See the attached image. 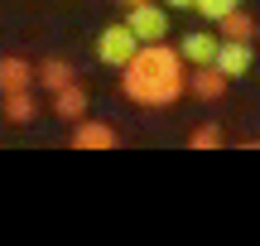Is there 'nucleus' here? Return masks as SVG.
Returning <instances> with one entry per match:
<instances>
[{"label": "nucleus", "mask_w": 260, "mask_h": 246, "mask_svg": "<svg viewBox=\"0 0 260 246\" xmlns=\"http://www.w3.org/2000/svg\"><path fill=\"white\" fill-rule=\"evenodd\" d=\"M183 92H188V58L178 48H169L164 39L159 44H140V53L121 68V97L145 106V111L174 106Z\"/></svg>", "instance_id": "f257e3e1"}, {"label": "nucleus", "mask_w": 260, "mask_h": 246, "mask_svg": "<svg viewBox=\"0 0 260 246\" xmlns=\"http://www.w3.org/2000/svg\"><path fill=\"white\" fill-rule=\"evenodd\" d=\"M135 53H140V34L125 24V19L121 24H106L102 34H96V58H102L106 68H125Z\"/></svg>", "instance_id": "f03ea898"}, {"label": "nucleus", "mask_w": 260, "mask_h": 246, "mask_svg": "<svg viewBox=\"0 0 260 246\" xmlns=\"http://www.w3.org/2000/svg\"><path fill=\"white\" fill-rule=\"evenodd\" d=\"M125 24L140 34V44H159V39H169V5H159V0L125 5Z\"/></svg>", "instance_id": "7ed1b4c3"}, {"label": "nucleus", "mask_w": 260, "mask_h": 246, "mask_svg": "<svg viewBox=\"0 0 260 246\" xmlns=\"http://www.w3.org/2000/svg\"><path fill=\"white\" fill-rule=\"evenodd\" d=\"M212 63L222 68L232 82H236V77H246V73H251V63H255V58H251V39H222V48H217Z\"/></svg>", "instance_id": "20e7f679"}, {"label": "nucleus", "mask_w": 260, "mask_h": 246, "mask_svg": "<svg viewBox=\"0 0 260 246\" xmlns=\"http://www.w3.org/2000/svg\"><path fill=\"white\" fill-rule=\"evenodd\" d=\"M226 82H232V77H226L217 63H203V68H193V73H188V92H193L198 102H222Z\"/></svg>", "instance_id": "39448f33"}, {"label": "nucleus", "mask_w": 260, "mask_h": 246, "mask_svg": "<svg viewBox=\"0 0 260 246\" xmlns=\"http://www.w3.org/2000/svg\"><path fill=\"white\" fill-rule=\"evenodd\" d=\"M116 145H121V135L106 121H77L73 126V150H116Z\"/></svg>", "instance_id": "423d86ee"}, {"label": "nucleus", "mask_w": 260, "mask_h": 246, "mask_svg": "<svg viewBox=\"0 0 260 246\" xmlns=\"http://www.w3.org/2000/svg\"><path fill=\"white\" fill-rule=\"evenodd\" d=\"M217 48H222V39H217V34H207V29H193V34H183V39H178V53L188 58V68L212 63V58H217Z\"/></svg>", "instance_id": "0eeeda50"}, {"label": "nucleus", "mask_w": 260, "mask_h": 246, "mask_svg": "<svg viewBox=\"0 0 260 246\" xmlns=\"http://www.w3.org/2000/svg\"><path fill=\"white\" fill-rule=\"evenodd\" d=\"M53 116H58V121H68V126L87 121V87L73 82V87H63V92H53Z\"/></svg>", "instance_id": "6e6552de"}, {"label": "nucleus", "mask_w": 260, "mask_h": 246, "mask_svg": "<svg viewBox=\"0 0 260 246\" xmlns=\"http://www.w3.org/2000/svg\"><path fill=\"white\" fill-rule=\"evenodd\" d=\"M39 82V68L24 58H0V92H24Z\"/></svg>", "instance_id": "1a4fd4ad"}, {"label": "nucleus", "mask_w": 260, "mask_h": 246, "mask_svg": "<svg viewBox=\"0 0 260 246\" xmlns=\"http://www.w3.org/2000/svg\"><path fill=\"white\" fill-rule=\"evenodd\" d=\"M77 77H73V63L68 58H48V63H39V87H44L48 97L53 92H63V87H73Z\"/></svg>", "instance_id": "9d476101"}, {"label": "nucleus", "mask_w": 260, "mask_h": 246, "mask_svg": "<svg viewBox=\"0 0 260 246\" xmlns=\"http://www.w3.org/2000/svg\"><path fill=\"white\" fill-rule=\"evenodd\" d=\"M0 111H5L10 126H29L39 116V102L29 97V87H24V92H5V106H0Z\"/></svg>", "instance_id": "9b49d317"}, {"label": "nucleus", "mask_w": 260, "mask_h": 246, "mask_svg": "<svg viewBox=\"0 0 260 246\" xmlns=\"http://www.w3.org/2000/svg\"><path fill=\"white\" fill-rule=\"evenodd\" d=\"M217 29H222V39H255V34H260L255 19L246 15V10H232L226 19H217Z\"/></svg>", "instance_id": "f8f14e48"}, {"label": "nucleus", "mask_w": 260, "mask_h": 246, "mask_svg": "<svg viewBox=\"0 0 260 246\" xmlns=\"http://www.w3.org/2000/svg\"><path fill=\"white\" fill-rule=\"evenodd\" d=\"M222 126H193V135H188V145L193 150H222Z\"/></svg>", "instance_id": "ddd939ff"}, {"label": "nucleus", "mask_w": 260, "mask_h": 246, "mask_svg": "<svg viewBox=\"0 0 260 246\" xmlns=\"http://www.w3.org/2000/svg\"><path fill=\"white\" fill-rule=\"evenodd\" d=\"M232 10H241V0H198V15L212 19V24H217V19H226Z\"/></svg>", "instance_id": "4468645a"}, {"label": "nucleus", "mask_w": 260, "mask_h": 246, "mask_svg": "<svg viewBox=\"0 0 260 246\" xmlns=\"http://www.w3.org/2000/svg\"><path fill=\"white\" fill-rule=\"evenodd\" d=\"M169 10H198V0H164Z\"/></svg>", "instance_id": "2eb2a0df"}, {"label": "nucleus", "mask_w": 260, "mask_h": 246, "mask_svg": "<svg viewBox=\"0 0 260 246\" xmlns=\"http://www.w3.org/2000/svg\"><path fill=\"white\" fill-rule=\"evenodd\" d=\"M121 5H145V0H121Z\"/></svg>", "instance_id": "dca6fc26"}]
</instances>
